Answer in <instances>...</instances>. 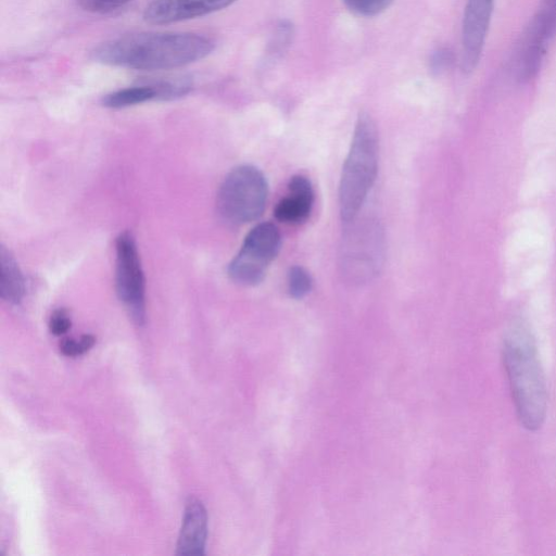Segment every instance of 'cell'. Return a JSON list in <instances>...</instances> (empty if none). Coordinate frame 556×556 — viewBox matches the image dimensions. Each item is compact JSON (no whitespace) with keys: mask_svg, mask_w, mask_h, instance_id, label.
<instances>
[{"mask_svg":"<svg viewBox=\"0 0 556 556\" xmlns=\"http://www.w3.org/2000/svg\"><path fill=\"white\" fill-rule=\"evenodd\" d=\"M211 38L194 33L142 31L123 35L98 46L92 54L100 63L136 71L184 67L206 58Z\"/></svg>","mask_w":556,"mask_h":556,"instance_id":"obj_1","label":"cell"},{"mask_svg":"<svg viewBox=\"0 0 556 556\" xmlns=\"http://www.w3.org/2000/svg\"><path fill=\"white\" fill-rule=\"evenodd\" d=\"M503 359L518 419L539 430L546 416L547 392L534 337L528 326L514 324L505 334Z\"/></svg>","mask_w":556,"mask_h":556,"instance_id":"obj_2","label":"cell"},{"mask_svg":"<svg viewBox=\"0 0 556 556\" xmlns=\"http://www.w3.org/2000/svg\"><path fill=\"white\" fill-rule=\"evenodd\" d=\"M378 151L376 125L368 114L362 113L355 125L339 186L340 215L345 223L356 218L376 180Z\"/></svg>","mask_w":556,"mask_h":556,"instance_id":"obj_3","label":"cell"},{"mask_svg":"<svg viewBox=\"0 0 556 556\" xmlns=\"http://www.w3.org/2000/svg\"><path fill=\"white\" fill-rule=\"evenodd\" d=\"M340 245L339 266L344 279L352 285H363L374 279L384 261V233L377 219L365 218L348 222Z\"/></svg>","mask_w":556,"mask_h":556,"instance_id":"obj_4","label":"cell"},{"mask_svg":"<svg viewBox=\"0 0 556 556\" xmlns=\"http://www.w3.org/2000/svg\"><path fill=\"white\" fill-rule=\"evenodd\" d=\"M267 195L263 173L252 165H240L232 168L219 186L217 212L228 224L250 223L262 215Z\"/></svg>","mask_w":556,"mask_h":556,"instance_id":"obj_5","label":"cell"},{"mask_svg":"<svg viewBox=\"0 0 556 556\" xmlns=\"http://www.w3.org/2000/svg\"><path fill=\"white\" fill-rule=\"evenodd\" d=\"M281 237L271 223L256 225L245 237L240 251L228 266V275L238 285L256 286L278 255Z\"/></svg>","mask_w":556,"mask_h":556,"instance_id":"obj_6","label":"cell"},{"mask_svg":"<svg viewBox=\"0 0 556 556\" xmlns=\"http://www.w3.org/2000/svg\"><path fill=\"white\" fill-rule=\"evenodd\" d=\"M115 290L132 320L141 326L146 319V279L132 235L124 231L115 241Z\"/></svg>","mask_w":556,"mask_h":556,"instance_id":"obj_7","label":"cell"},{"mask_svg":"<svg viewBox=\"0 0 556 556\" xmlns=\"http://www.w3.org/2000/svg\"><path fill=\"white\" fill-rule=\"evenodd\" d=\"M494 0H467L462 26L464 71H472L481 56L488 35Z\"/></svg>","mask_w":556,"mask_h":556,"instance_id":"obj_8","label":"cell"},{"mask_svg":"<svg viewBox=\"0 0 556 556\" xmlns=\"http://www.w3.org/2000/svg\"><path fill=\"white\" fill-rule=\"evenodd\" d=\"M236 0H152L144 9L143 20L166 25L201 17L220 11Z\"/></svg>","mask_w":556,"mask_h":556,"instance_id":"obj_9","label":"cell"},{"mask_svg":"<svg viewBox=\"0 0 556 556\" xmlns=\"http://www.w3.org/2000/svg\"><path fill=\"white\" fill-rule=\"evenodd\" d=\"M206 536V509L200 500L190 497L186 504L182 526L178 536L177 555H203Z\"/></svg>","mask_w":556,"mask_h":556,"instance_id":"obj_10","label":"cell"},{"mask_svg":"<svg viewBox=\"0 0 556 556\" xmlns=\"http://www.w3.org/2000/svg\"><path fill=\"white\" fill-rule=\"evenodd\" d=\"M314 191L311 181L302 176H293L288 184V193L276 205L275 217L286 224L305 222L312 211Z\"/></svg>","mask_w":556,"mask_h":556,"instance_id":"obj_11","label":"cell"},{"mask_svg":"<svg viewBox=\"0 0 556 556\" xmlns=\"http://www.w3.org/2000/svg\"><path fill=\"white\" fill-rule=\"evenodd\" d=\"M25 294L24 276L10 251L0 248V295L11 304H18Z\"/></svg>","mask_w":556,"mask_h":556,"instance_id":"obj_12","label":"cell"},{"mask_svg":"<svg viewBox=\"0 0 556 556\" xmlns=\"http://www.w3.org/2000/svg\"><path fill=\"white\" fill-rule=\"evenodd\" d=\"M155 99L157 100V91L153 84H143L112 91L101 102L106 108L122 109Z\"/></svg>","mask_w":556,"mask_h":556,"instance_id":"obj_13","label":"cell"},{"mask_svg":"<svg viewBox=\"0 0 556 556\" xmlns=\"http://www.w3.org/2000/svg\"><path fill=\"white\" fill-rule=\"evenodd\" d=\"M312 289V278L301 266H292L288 273V291L293 299L304 298Z\"/></svg>","mask_w":556,"mask_h":556,"instance_id":"obj_14","label":"cell"},{"mask_svg":"<svg viewBox=\"0 0 556 556\" xmlns=\"http://www.w3.org/2000/svg\"><path fill=\"white\" fill-rule=\"evenodd\" d=\"M353 13L366 17L376 16L386 11L394 0H342Z\"/></svg>","mask_w":556,"mask_h":556,"instance_id":"obj_15","label":"cell"},{"mask_svg":"<svg viewBox=\"0 0 556 556\" xmlns=\"http://www.w3.org/2000/svg\"><path fill=\"white\" fill-rule=\"evenodd\" d=\"M96 342L92 334H83L78 341L66 338L60 343V351L65 356H78L89 351Z\"/></svg>","mask_w":556,"mask_h":556,"instance_id":"obj_16","label":"cell"},{"mask_svg":"<svg viewBox=\"0 0 556 556\" xmlns=\"http://www.w3.org/2000/svg\"><path fill=\"white\" fill-rule=\"evenodd\" d=\"M130 0H77L79 5L92 13H109L128 3Z\"/></svg>","mask_w":556,"mask_h":556,"instance_id":"obj_17","label":"cell"},{"mask_svg":"<svg viewBox=\"0 0 556 556\" xmlns=\"http://www.w3.org/2000/svg\"><path fill=\"white\" fill-rule=\"evenodd\" d=\"M71 328V318L64 308L55 309L49 320V329L54 336H62Z\"/></svg>","mask_w":556,"mask_h":556,"instance_id":"obj_18","label":"cell"}]
</instances>
